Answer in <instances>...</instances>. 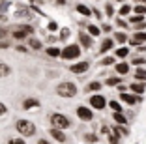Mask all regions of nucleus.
I'll return each mask as SVG.
<instances>
[{
    "label": "nucleus",
    "instance_id": "33",
    "mask_svg": "<svg viewBox=\"0 0 146 144\" xmlns=\"http://www.w3.org/2000/svg\"><path fill=\"white\" fill-rule=\"evenodd\" d=\"M109 107H111L112 110H116V112H122V105L118 101H111V103H109Z\"/></svg>",
    "mask_w": 146,
    "mask_h": 144
},
{
    "label": "nucleus",
    "instance_id": "23",
    "mask_svg": "<svg viewBox=\"0 0 146 144\" xmlns=\"http://www.w3.org/2000/svg\"><path fill=\"white\" fill-rule=\"evenodd\" d=\"M105 84L107 86H118V84H122V77H111V79L105 81Z\"/></svg>",
    "mask_w": 146,
    "mask_h": 144
},
{
    "label": "nucleus",
    "instance_id": "17",
    "mask_svg": "<svg viewBox=\"0 0 146 144\" xmlns=\"http://www.w3.org/2000/svg\"><path fill=\"white\" fill-rule=\"evenodd\" d=\"M112 131H114V133H118V135H120V137H127V135H129L127 127H125L124 123H116V125H114V129H112Z\"/></svg>",
    "mask_w": 146,
    "mask_h": 144
},
{
    "label": "nucleus",
    "instance_id": "39",
    "mask_svg": "<svg viewBox=\"0 0 146 144\" xmlns=\"http://www.w3.org/2000/svg\"><path fill=\"white\" fill-rule=\"evenodd\" d=\"M111 64H114V58H112V56H107V58L101 60V66H111Z\"/></svg>",
    "mask_w": 146,
    "mask_h": 144
},
{
    "label": "nucleus",
    "instance_id": "41",
    "mask_svg": "<svg viewBox=\"0 0 146 144\" xmlns=\"http://www.w3.org/2000/svg\"><path fill=\"white\" fill-rule=\"evenodd\" d=\"M116 25L120 26V28H125V26H127V23H125L124 19H116Z\"/></svg>",
    "mask_w": 146,
    "mask_h": 144
},
{
    "label": "nucleus",
    "instance_id": "1",
    "mask_svg": "<svg viewBox=\"0 0 146 144\" xmlns=\"http://www.w3.org/2000/svg\"><path fill=\"white\" fill-rule=\"evenodd\" d=\"M56 94L60 98H75L77 96V86L73 82H60L56 86Z\"/></svg>",
    "mask_w": 146,
    "mask_h": 144
},
{
    "label": "nucleus",
    "instance_id": "51",
    "mask_svg": "<svg viewBox=\"0 0 146 144\" xmlns=\"http://www.w3.org/2000/svg\"><path fill=\"white\" fill-rule=\"evenodd\" d=\"M66 2H68V0H56V4H58V6H66Z\"/></svg>",
    "mask_w": 146,
    "mask_h": 144
},
{
    "label": "nucleus",
    "instance_id": "47",
    "mask_svg": "<svg viewBox=\"0 0 146 144\" xmlns=\"http://www.w3.org/2000/svg\"><path fill=\"white\" fill-rule=\"evenodd\" d=\"M30 4H32V6H41L43 0H30Z\"/></svg>",
    "mask_w": 146,
    "mask_h": 144
},
{
    "label": "nucleus",
    "instance_id": "20",
    "mask_svg": "<svg viewBox=\"0 0 146 144\" xmlns=\"http://www.w3.org/2000/svg\"><path fill=\"white\" fill-rule=\"evenodd\" d=\"M142 21H146V15H141V13H135V15L129 17V23H131V25H139V23H142Z\"/></svg>",
    "mask_w": 146,
    "mask_h": 144
},
{
    "label": "nucleus",
    "instance_id": "15",
    "mask_svg": "<svg viewBox=\"0 0 146 144\" xmlns=\"http://www.w3.org/2000/svg\"><path fill=\"white\" fill-rule=\"evenodd\" d=\"M114 69H116L118 75H127V73H129V64L127 62H120V64H116V66H114Z\"/></svg>",
    "mask_w": 146,
    "mask_h": 144
},
{
    "label": "nucleus",
    "instance_id": "24",
    "mask_svg": "<svg viewBox=\"0 0 146 144\" xmlns=\"http://www.w3.org/2000/svg\"><path fill=\"white\" fill-rule=\"evenodd\" d=\"M101 32H103L101 28H98V26H94V25H88V34H90V36H94V38H98V36L101 34Z\"/></svg>",
    "mask_w": 146,
    "mask_h": 144
},
{
    "label": "nucleus",
    "instance_id": "25",
    "mask_svg": "<svg viewBox=\"0 0 146 144\" xmlns=\"http://www.w3.org/2000/svg\"><path fill=\"white\" fill-rule=\"evenodd\" d=\"M114 41H118V43H122V45H124V43L127 41V36H125V32H116V34H114Z\"/></svg>",
    "mask_w": 146,
    "mask_h": 144
},
{
    "label": "nucleus",
    "instance_id": "4",
    "mask_svg": "<svg viewBox=\"0 0 146 144\" xmlns=\"http://www.w3.org/2000/svg\"><path fill=\"white\" fill-rule=\"evenodd\" d=\"M60 56L64 60H75V58L81 56V49H79V45H68L64 51H62Z\"/></svg>",
    "mask_w": 146,
    "mask_h": 144
},
{
    "label": "nucleus",
    "instance_id": "2",
    "mask_svg": "<svg viewBox=\"0 0 146 144\" xmlns=\"http://www.w3.org/2000/svg\"><path fill=\"white\" fill-rule=\"evenodd\" d=\"M17 131H19V135L30 137V135L36 133V125L30 122V120H19L17 122Z\"/></svg>",
    "mask_w": 146,
    "mask_h": 144
},
{
    "label": "nucleus",
    "instance_id": "27",
    "mask_svg": "<svg viewBox=\"0 0 146 144\" xmlns=\"http://www.w3.org/2000/svg\"><path fill=\"white\" fill-rule=\"evenodd\" d=\"M9 73H11V68L6 64H0V77H8Z\"/></svg>",
    "mask_w": 146,
    "mask_h": 144
},
{
    "label": "nucleus",
    "instance_id": "50",
    "mask_svg": "<svg viewBox=\"0 0 146 144\" xmlns=\"http://www.w3.org/2000/svg\"><path fill=\"white\" fill-rule=\"evenodd\" d=\"M101 30H103V32H111V26H109V25H103V26H101Z\"/></svg>",
    "mask_w": 146,
    "mask_h": 144
},
{
    "label": "nucleus",
    "instance_id": "5",
    "mask_svg": "<svg viewBox=\"0 0 146 144\" xmlns=\"http://www.w3.org/2000/svg\"><path fill=\"white\" fill-rule=\"evenodd\" d=\"M120 99L124 103H127V105H137V103H141L142 101V98L141 96H133V94H127V92H120Z\"/></svg>",
    "mask_w": 146,
    "mask_h": 144
},
{
    "label": "nucleus",
    "instance_id": "9",
    "mask_svg": "<svg viewBox=\"0 0 146 144\" xmlns=\"http://www.w3.org/2000/svg\"><path fill=\"white\" fill-rule=\"evenodd\" d=\"M142 43H146V32H142V30H135L133 38H131V45L139 47V45H142Z\"/></svg>",
    "mask_w": 146,
    "mask_h": 144
},
{
    "label": "nucleus",
    "instance_id": "46",
    "mask_svg": "<svg viewBox=\"0 0 146 144\" xmlns=\"http://www.w3.org/2000/svg\"><path fill=\"white\" fill-rule=\"evenodd\" d=\"M92 13H94V17H98V19H101V17H103V15L99 13V9H92Z\"/></svg>",
    "mask_w": 146,
    "mask_h": 144
},
{
    "label": "nucleus",
    "instance_id": "54",
    "mask_svg": "<svg viewBox=\"0 0 146 144\" xmlns=\"http://www.w3.org/2000/svg\"><path fill=\"white\" fill-rule=\"evenodd\" d=\"M116 2H124V0H116Z\"/></svg>",
    "mask_w": 146,
    "mask_h": 144
},
{
    "label": "nucleus",
    "instance_id": "26",
    "mask_svg": "<svg viewBox=\"0 0 146 144\" xmlns=\"http://www.w3.org/2000/svg\"><path fill=\"white\" fill-rule=\"evenodd\" d=\"M129 54V47H120V49H116V56L118 58H125Z\"/></svg>",
    "mask_w": 146,
    "mask_h": 144
},
{
    "label": "nucleus",
    "instance_id": "37",
    "mask_svg": "<svg viewBox=\"0 0 146 144\" xmlns=\"http://www.w3.org/2000/svg\"><path fill=\"white\" fill-rule=\"evenodd\" d=\"M9 6V0H0V13H4Z\"/></svg>",
    "mask_w": 146,
    "mask_h": 144
},
{
    "label": "nucleus",
    "instance_id": "10",
    "mask_svg": "<svg viewBox=\"0 0 146 144\" xmlns=\"http://www.w3.org/2000/svg\"><path fill=\"white\" fill-rule=\"evenodd\" d=\"M129 90L135 94H139V96H142V94L146 92V82L144 81H137V82H131L129 84Z\"/></svg>",
    "mask_w": 146,
    "mask_h": 144
},
{
    "label": "nucleus",
    "instance_id": "6",
    "mask_svg": "<svg viewBox=\"0 0 146 144\" xmlns=\"http://www.w3.org/2000/svg\"><path fill=\"white\" fill-rule=\"evenodd\" d=\"M90 105L94 107V109L101 110V109H105V107H107V99H105L103 96H99V94H94V96L90 98Z\"/></svg>",
    "mask_w": 146,
    "mask_h": 144
},
{
    "label": "nucleus",
    "instance_id": "52",
    "mask_svg": "<svg viewBox=\"0 0 146 144\" xmlns=\"http://www.w3.org/2000/svg\"><path fill=\"white\" fill-rule=\"evenodd\" d=\"M4 36H6V30H2V28H0V38H4Z\"/></svg>",
    "mask_w": 146,
    "mask_h": 144
},
{
    "label": "nucleus",
    "instance_id": "19",
    "mask_svg": "<svg viewBox=\"0 0 146 144\" xmlns=\"http://www.w3.org/2000/svg\"><path fill=\"white\" fill-rule=\"evenodd\" d=\"M112 120H114L116 123H124V125L127 123V118H125V116L122 114V112H116V110L112 112Z\"/></svg>",
    "mask_w": 146,
    "mask_h": 144
},
{
    "label": "nucleus",
    "instance_id": "49",
    "mask_svg": "<svg viewBox=\"0 0 146 144\" xmlns=\"http://www.w3.org/2000/svg\"><path fill=\"white\" fill-rule=\"evenodd\" d=\"M8 47H9L8 41H0V49H8Z\"/></svg>",
    "mask_w": 146,
    "mask_h": 144
},
{
    "label": "nucleus",
    "instance_id": "21",
    "mask_svg": "<svg viewBox=\"0 0 146 144\" xmlns=\"http://www.w3.org/2000/svg\"><path fill=\"white\" fill-rule=\"evenodd\" d=\"M98 90H101V82L99 81H92L90 84L86 86V92H98Z\"/></svg>",
    "mask_w": 146,
    "mask_h": 144
},
{
    "label": "nucleus",
    "instance_id": "45",
    "mask_svg": "<svg viewBox=\"0 0 146 144\" xmlns=\"http://www.w3.org/2000/svg\"><path fill=\"white\" fill-rule=\"evenodd\" d=\"M6 112H8V109H6V105H4V103H0V116H4Z\"/></svg>",
    "mask_w": 146,
    "mask_h": 144
},
{
    "label": "nucleus",
    "instance_id": "36",
    "mask_svg": "<svg viewBox=\"0 0 146 144\" xmlns=\"http://www.w3.org/2000/svg\"><path fill=\"white\" fill-rule=\"evenodd\" d=\"M25 36H26V32H23L21 28H17L15 32H13V38H15V39H23Z\"/></svg>",
    "mask_w": 146,
    "mask_h": 144
},
{
    "label": "nucleus",
    "instance_id": "22",
    "mask_svg": "<svg viewBox=\"0 0 146 144\" xmlns=\"http://www.w3.org/2000/svg\"><path fill=\"white\" fill-rule=\"evenodd\" d=\"M135 79L146 82V69L144 68H137V71H135Z\"/></svg>",
    "mask_w": 146,
    "mask_h": 144
},
{
    "label": "nucleus",
    "instance_id": "44",
    "mask_svg": "<svg viewBox=\"0 0 146 144\" xmlns=\"http://www.w3.org/2000/svg\"><path fill=\"white\" fill-rule=\"evenodd\" d=\"M56 28H58V25H56L54 21H51V23H49V32H52V30H56Z\"/></svg>",
    "mask_w": 146,
    "mask_h": 144
},
{
    "label": "nucleus",
    "instance_id": "18",
    "mask_svg": "<svg viewBox=\"0 0 146 144\" xmlns=\"http://www.w3.org/2000/svg\"><path fill=\"white\" fill-rule=\"evenodd\" d=\"M77 11L81 13V15H84V17H90L92 15V9L88 8V6H84V4H77Z\"/></svg>",
    "mask_w": 146,
    "mask_h": 144
},
{
    "label": "nucleus",
    "instance_id": "53",
    "mask_svg": "<svg viewBox=\"0 0 146 144\" xmlns=\"http://www.w3.org/2000/svg\"><path fill=\"white\" fill-rule=\"evenodd\" d=\"M137 2H142V4H146V0H137Z\"/></svg>",
    "mask_w": 146,
    "mask_h": 144
},
{
    "label": "nucleus",
    "instance_id": "43",
    "mask_svg": "<svg viewBox=\"0 0 146 144\" xmlns=\"http://www.w3.org/2000/svg\"><path fill=\"white\" fill-rule=\"evenodd\" d=\"M146 28V21H142V23H139V25H135V30H144Z\"/></svg>",
    "mask_w": 146,
    "mask_h": 144
},
{
    "label": "nucleus",
    "instance_id": "35",
    "mask_svg": "<svg viewBox=\"0 0 146 144\" xmlns=\"http://www.w3.org/2000/svg\"><path fill=\"white\" fill-rule=\"evenodd\" d=\"M109 142H120V135H118V133H114V131H112V135H111V133H109Z\"/></svg>",
    "mask_w": 146,
    "mask_h": 144
},
{
    "label": "nucleus",
    "instance_id": "16",
    "mask_svg": "<svg viewBox=\"0 0 146 144\" xmlns=\"http://www.w3.org/2000/svg\"><path fill=\"white\" fill-rule=\"evenodd\" d=\"M15 15H17V17H32V11L28 8H25V6H19L17 8V11H15Z\"/></svg>",
    "mask_w": 146,
    "mask_h": 144
},
{
    "label": "nucleus",
    "instance_id": "3",
    "mask_svg": "<svg viewBox=\"0 0 146 144\" xmlns=\"http://www.w3.org/2000/svg\"><path fill=\"white\" fill-rule=\"evenodd\" d=\"M51 123H52V127H60V129H68V127L71 125L69 118H68V116H64V114H60V112L51 114Z\"/></svg>",
    "mask_w": 146,
    "mask_h": 144
},
{
    "label": "nucleus",
    "instance_id": "38",
    "mask_svg": "<svg viewBox=\"0 0 146 144\" xmlns=\"http://www.w3.org/2000/svg\"><path fill=\"white\" fill-rule=\"evenodd\" d=\"M69 34H71V32H69V28H62L60 30V39H68Z\"/></svg>",
    "mask_w": 146,
    "mask_h": 144
},
{
    "label": "nucleus",
    "instance_id": "14",
    "mask_svg": "<svg viewBox=\"0 0 146 144\" xmlns=\"http://www.w3.org/2000/svg\"><path fill=\"white\" fill-rule=\"evenodd\" d=\"M39 107V99H34V98H28L25 99V103H23V109L30 110V109H38Z\"/></svg>",
    "mask_w": 146,
    "mask_h": 144
},
{
    "label": "nucleus",
    "instance_id": "30",
    "mask_svg": "<svg viewBox=\"0 0 146 144\" xmlns=\"http://www.w3.org/2000/svg\"><path fill=\"white\" fill-rule=\"evenodd\" d=\"M131 11H133V8H131L129 4H124L120 8V11H118V15H127V13H131Z\"/></svg>",
    "mask_w": 146,
    "mask_h": 144
},
{
    "label": "nucleus",
    "instance_id": "13",
    "mask_svg": "<svg viewBox=\"0 0 146 144\" xmlns=\"http://www.w3.org/2000/svg\"><path fill=\"white\" fill-rule=\"evenodd\" d=\"M112 47H114V39H111V38H105L103 41H101V47H99V52H101V54H105L107 51H111Z\"/></svg>",
    "mask_w": 146,
    "mask_h": 144
},
{
    "label": "nucleus",
    "instance_id": "28",
    "mask_svg": "<svg viewBox=\"0 0 146 144\" xmlns=\"http://www.w3.org/2000/svg\"><path fill=\"white\" fill-rule=\"evenodd\" d=\"M133 11H135V13H141V15H146V4L139 2V4L133 8Z\"/></svg>",
    "mask_w": 146,
    "mask_h": 144
},
{
    "label": "nucleus",
    "instance_id": "32",
    "mask_svg": "<svg viewBox=\"0 0 146 144\" xmlns=\"http://www.w3.org/2000/svg\"><path fill=\"white\" fill-rule=\"evenodd\" d=\"M28 45H30L32 49H36V51H38V49H41V41H39V39H34V38L28 41Z\"/></svg>",
    "mask_w": 146,
    "mask_h": 144
},
{
    "label": "nucleus",
    "instance_id": "11",
    "mask_svg": "<svg viewBox=\"0 0 146 144\" xmlns=\"http://www.w3.org/2000/svg\"><path fill=\"white\" fill-rule=\"evenodd\" d=\"M49 135H52V139H54L56 142H66V135H64V131H62L60 127H52L51 131H49Z\"/></svg>",
    "mask_w": 146,
    "mask_h": 144
},
{
    "label": "nucleus",
    "instance_id": "40",
    "mask_svg": "<svg viewBox=\"0 0 146 144\" xmlns=\"http://www.w3.org/2000/svg\"><path fill=\"white\" fill-rule=\"evenodd\" d=\"M19 28H21L23 32H26V34H32V32H34V28H32L30 25H23V26H19Z\"/></svg>",
    "mask_w": 146,
    "mask_h": 144
},
{
    "label": "nucleus",
    "instance_id": "29",
    "mask_svg": "<svg viewBox=\"0 0 146 144\" xmlns=\"http://www.w3.org/2000/svg\"><path fill=\"white\" fill-rule=\"evenodd\" d=\"M47 54L52 56V58H56V56H60V54H62V51L58 49V47H51V49L47 51Z\"/></svg>",
    "mask_w": 146,
    "mask_h": 144
},
{
    "label": "nucleus",
    "instance_id": "31",
    "mask_svg": "<svg viewBox=\"0 0 146 144\" xmlns=\"http://www.w3.org/2000/svg\"><path fill=\"white\" fill-rule=\"evenodd\" d=\"M84 140H86V142H98L99 137L94 135V133H86V135H84Z\"/></svg>",
    "mask_w": 146,
    "mask_h": 144
},
{
    "label": "nucleus",
    "instance_id": "7",
    "mask_svg": "<svg viewBox=\"0 0 146 144\" xmlns=\"http://www.w3.org/2000/svg\"><path fill=\"white\" fill-rule=\"evenodd\" d=\"M77 116H79V120H82V122H92V120H94V112H92L88 107H79Z\"/></svg>",
    "mask_w": 146,
    "mask_h": 144
},
{
    "label": "nucleus",
    "instance_id": "48",
    "mask_svg": "<svg viewBox=\"0 0 146 144\" xmlns=\"http://www.w3.org/2000/svg\"><path fill=\"white\" fill-rule=\"evenodd\" d=\"M9 142H11V144H23L25 140H23V139H13V140H9Z\"/></svg>",
    "mask_w": 146,
    "mask_h": 144
},
{
    "label": "nucleus",
    "instance_id": "8",
    "mask_svg": "<svg viewBox=\"0 0 146 144\" xmlns=\"http://www.w3.org/2000/svg\"><path fill=\"white\" fill-rule=\"evenodd\" d=\"M88 68H90L88 62H77V64H73V66H69V71L75 73V75H81V73L88 71Z\"/></svg>",
    "mask_w": 146,
    "mask_h": 144
},
{
    "label": "nucleus",
    "instance_id": "42",
    "mask_svg": "<svg viewBox=\"0 0 146 144\" xmlns=\"http://www.w3.org/2000/svg\"><path fill=\"white\" fill-rule=\"evenodd\" d=\"M105 13H107L109 17H111L112 13H114V9H112V6H111V4H107V8H105Z\"/></svg>",
    "mask_w": 146,
    "mask_h": 144
},
{
    "label": "nucleus",
    "instance_id": "34",
    "mask_svg": "<svg viewBox=\"0 0 146 144\" xmlns=\"http://www.w3.org/2000/svg\"><path fill=\"white\" fill-rule=\"evenodd\" d=\"M131 64H133V66H144V64H146V58H142V56H137L135 60H131Z\"/></svg>",
    "mask_w": 146,
    "mask_h": 144
},
{
    "label": "nucleus",
    "instance_id": "12",
    "mask_svg": "<svg viewBox=\"0 0 146 144\" xmlns=\"http://www.w3.org/2000/svg\"><path fill=\"white\" fill-rule=\"evenodd\" d=\"M92 38H94V36H88V34H84V32H79V41H81V45L86 47V49H90L92 43H94Z\"/></svg>",
    "mask_w": 146,
    "mask_h": 144
}]
</instances>
